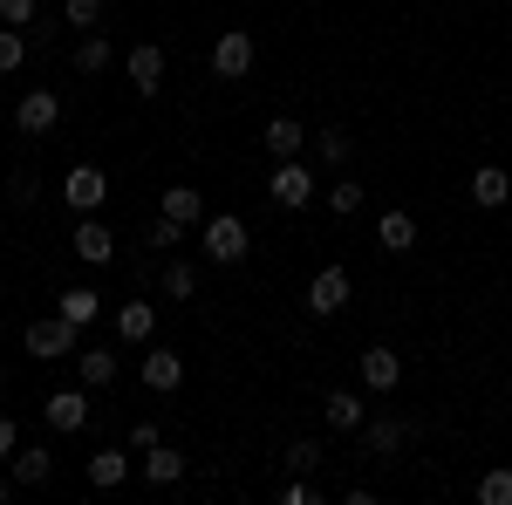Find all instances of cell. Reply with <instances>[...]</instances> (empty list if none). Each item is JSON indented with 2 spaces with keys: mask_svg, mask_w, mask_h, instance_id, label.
Masks as SVG:
<instances>
[{
  "mask_svg": "<svg viewBox=\"0 0 512 505\" xmlns=\"http://www.w3.org/2000/svg\"><path fill=\"white\" fill-rule=\"evenodd\" d=\"M478 505H512V465H492L478 478Z\"/></svg>",
  "mask_w": 512,
  "mask_h": 505,
  "instance_id": "26",
  "label": "cell"
},
{
  "mask_svg": "<svg viewBox=\"0 0 512 505\" xmlns=\"http://www.w3.org/2000/svg\"><path fill=\"white\" fill-rule=\"evenodd\" d=\"M62 21H69L76 35H89V28L103 21V0H62Z\"/></svg>",
  "mask_w": 512,
  "mask_h": 505,
  "instance_id": "29",
  "label": "cell"
},
{
  "mask_svg": "<svg viewBox=\"0 0 512 505\" xmlns=\"http://www.w3.org/2000/svg\"><path fill=\"white\" fill-rule=\"evenodd\" d=\"M144 478H151V485H178V478H185V451L151 444V451H144Z\"/></svg>",
  "mask_w": 512,
  "mask_h": 505,
  "instance_id": "22",
  "label": "cell"
},
{
  "mask_svg": "<svg viewBox=\"0 0 512 505\" xmlns=\"http://www.w3.org/2000/svg\"><path fill=\"white\" fill-rule=\"evenodd\" d=\"M48 471H55V451H48V444H21L14 478H21V485H48Z\"/></svg>",
  "mask_w": 512,
  "mask_h": 505,
  "instance_id": "21",
  "label": "cell"
},
{
  "mask_svg": "<svg viewBox=\"0 0 512 505\" xmlns=\"http://www.w3.org/2000/svg\"><path fill=\"white\" fill-rule=\"evenodd\" d=\"M62 198H69V212H96V205L110 198V178H103L96 164H69V178H62Z\"/></svg>",
  "mask_w": 512,
  "mask_h": 505,
  "instance_id": "4",
  "label": "cell"
},
{
  "mask_svg": "<svg viewBox=\"0 0 512 505\" xmlns=\"http://www.w3.org/2000/svg\"><path fill=\"white\" fill-rule=\"evenodd\" d=\"M0 21H7V28H28V21H35V0H0Z\"/></svg>",
  "mask_w": 512,
  "mask_h": 505,
  "instance_id": "36",
  "label": "cell"
},
{
  "mask_svg": "<svg viewBox=\"0 0 512 505\" xmlns=\"http://www.w3.org/2000/svg\"><path fill=\"white\" fill-rule=\"evenodd\" d=\"M158 212H164V219H178V226H205V198H198V185H171Z\"/></svg>",
  "mask_w": 512,
  "mask_h": 505,
  "instance_id": "17",
  "label": "cell"
},
{
  "mask_svg": "<svg viewBox=\"0 0 512 505\" xmlns=\"http://www.w3.org/2000/svg\"><path fill=\"white\" fill-rule=\"evenodd\" d=\"M376 246H383V253H410V246H417V219H410V212H383Z\"/></svg>",
  "mask_w": 512,
  "mask_h": 505,
  "instance_id": "20",
  "label": "cell"
},
{
  "mask_svg": "<svg viewBox=\"0 0 512 505\" xmlns=\"http://www.w3.org/2000/svg\"><path fill=\"white\" fill-rule=\"evenodd\" d=\"M76 260H89V267H110L117 260V233L103 219H89V212H82V226H76Z\"/></svg>",
  "mask_w": 512,
  "mask_h": 505,
  "instance_id": "8",
  "label": "cell"
},
{
  "mask_svg": "<svg viewBox=\"0 0 512 505\" xmlns=\"http://www.w3.org/2000/svg\"><path fill=\"white\" fill-rule=\"evenodd\" d=\"M41 417H48V430H82L89 424V396H82V389H55V396L41 403Z\"/></svg>",
  "mask_w": 512,
  "mask_h": 505,
  "instance_id": "12",
  "label": "cell"
},
{
  "mask_svg": "<svg viewBox=\"0 0 512 505\" xmlns=\"http://www.w3.org/2000/svg\"><path fill=\"white\" fill-rule=\"evenodd\" d=\"M117 335L123 342H151V335H158V308H151V301H123L117 308Z\"/></svg>",
  "mask_w": 512,
  "mask_h": 505,
  "instance_id": "16",
  "label": "cell"
},
{
  "mask_svg": "<svg viewBox=\"0 0 512 505\" xmlns=\"http://www.w3.org/2000/svg\"><path fill=\"white\" fill-rule=\"evenodd\" d=\"M246 69H253V35H246V28H226V35L212 41V76L239 82Z\"/></svg>",
  "mask_w": 512,
  "mask_h": 505,
  "instance_id": "5",
  "label": "cell"
},
{
  "mask_svg": "<svg viewBox=\"0 0 512 505\" xmlns=\"http://www.w3.org/2000/svg\"><path fill=\"white\" fill-rule=\"evenodd\" d=\"M21 55H28L21 28H0V76H14V69H21Z\"/></svg>",
  "mask_w": 512,
  "mask_h": 505,
  "instance_id": "31",
  "label": "cell"
},
{
  "mask_svg": "<svg viewBox=\"0 0 512 505\" xmlns=\"http://www.w3.org/2000/svg\"><path fill=\"white\" fill-rule=\"evenodd\" d=\"M185 233H192V226H178V219H164V212H158V226L144 233V246H158V253H171V246H178Z\"/></svg>",
  "mask_w": 512,
  "mask_h": 505,
  "instance_id": "32",
  "label": "cell"
},
{
  "mask_svg": "<svg viewBox=\"0 0 512 505\" xmlns=\"http://www.w3.org/2000/svg\"><path fill=\"white\" fill-rule=\"evenodd\" d=\"M123 471H130V451H96V458H89V485L110 492V485H123Z\"/></svg>",
  "mask_w": 512,
  "mask_h": 505,
  "instance_id": "24",
  "label": "cell"
},
{
  "mask_svg": "<svg viewBox=\"0 0 512 505\" xmlns=\"http://www.w3.org/2000/svg\"><path fill=\"white\" fill-rule=\"evenodd\" d=\"M315 465H321V444H315V437H294V444H287V471H301V478H308Z\"/></svg>",
  "mask_w": 512,
  "mask_h": 505,
  "instance_id": "30",
  "label": "cell"
},
{
  "mask_svg": "<svg viewBox=\"0 0 512 505\" xmlns=\"http://www.w3.org/2000/svg\"><path fill=\"white\" fill-rule=\"evenodd\" d=\"M55 123H62V103H55L48 89H28L21 110H14V130H21V137H48Z\"/></svg>",
  "mask_w": 512,
  "mask_h": 505,
  "instance_id": "7",
  "label": "cell"
},
{
  "mask_svg": "<svg viewBox=\"0 0 512 505\" xmlns=\"http://www.w3.org/2000/svg\"><path fill=\"white\" fill-rule=\"evenodd\" d=\"M178 383H185V355H178V349H151V355H144V389L171 396Z\"/></svg>",
  "mask_w": 512,
  "mask_h": 505,
  "instance_id": "14",
  "label": "cell"
},
{
  "mask_svg": "<svg viewBox=\"0 0 512 505\" xmlns=\"http://www.w3.org/2000/svg\"><path fill=\"white\" fill-rule=\"evenodd\" d=\"M280 505H315V485H308V478H301V471H294V478H287V485H280Z\"/></svg>",
  "mask_w": 512,
  "mask_h": 505,
  "instance_id": "35",
  "label": "cell"
},
{
  "mask_svg": "<svg viewBox=\"0 0 512 505\" xmlns=\"http://www.w3.org/2000/svg\"><path fill=\"white\" fill-rule=\"evenodd\" d=\"M328 212H342V219L362 212V185H349V178H342V185H328Z\"/></svg>",
  "mask_w": 512,
  "mask_h": 505,
  "instance_id": "33",
  "label": "cell"
},
{
  "mask_svg": "<svg viewBox=\"0 0 512 505\" xmlns=\"http://www.w3.org/2000/svg\"><path fill=\"white\" fill-rule=\"evenodd\" d=\"M396 383H403V355H396V349H362V389L390 396Z\"/></svg>",
  "mask_w": 512,
  "mask_h": 505,
  "instance_id": "9",
  "label": "cell"
},
{
  "mask_svg": "<svg viewBox=\"0 0 512 505\" xmlns=\"http://www.w3.org/2000/svg\"><path fill=\"white\" fill-rule=\"evenodd\" d=\"M315 157L328 171H342L349 164V130H315Z\"/></svg>",
  "mask_w": 512,
  "mask_h": 505,
  "instance_id": "27",
  "label": "cell"
},
{
  "mask_svg": "<svg viewBox=\"0 0 512 505\" xmlns=\"http://www.w3.org/2000/svg\"><path fill=\"white\" fill-rule=\"evenodd\" d=\"M472 198L485 205V212H499V205L512 198V178L499 171V164H478V171H472Z\"/></svg>",
  "mask_w": 512,
  "mask_h": 505,
  "instance_id": "18",
  "label": "cell"
},
{
  "mask_svg": "<svg viewBox=\"0 0 512 505\" xmlns=\"http://www.w3.org/2000/svg\"><path fill=\"white\" fill-rule=\"evenodd\" d=\"M362 444H369V458H396V451L410 444V424H403V417H369V424H362Z\"/></svg>",
  "mask_w": 512,
  "mask_h": 505,
  "instance_id": "13",
  "label": "cell"
},
{
  "mask_svg": "<svg viewBox=\"0 0 512 505\" xmlns=\"http://www.w3.org/2000/svg\"><path fill=\"white\" fill-rule=\"evenodd\" d=\"M76 69H82V76H103V69H110V41L96 35V28L76 41Z\"/></svg>",
  "mask_w": 512,
  "mask_h": 505,
  "instance_id": "25",
  "label": "cell"
},
{
  "mask_svg": "<svg viewBox=\"0 0 512 505\" xmlns=\"http://www.w3.org/2000/svg\"><path fill=\"white\" fill-rule=\"evenodd\" d=\"M267 192H274L280 212H301V205H315V178H308V164H301V157H280L274 178H267Z\"/></svg>",
  "mask_w": 512,
  "mask_h": 505,
  "instance_id": "3",
  "label": "cell"
},
{
  "mask_svg": "<svg viewBox=\"0 0 512 505\" xmlns=\"http://www.w3.org/2000/svg\"><path fill=\"white\" fill-rule=\"evenodd\" d=\"M321 417H328V430H342V437H349V430L369 424V403L349 396V389H328V396H321Z\"/></svg>",
  "mask_w": 512,
  "mask_h": 505,
  "instance_id": "11",
  "label": "cell"
},
{
  "mask_svg": "<svg viewBox=\"0 0 512 505\" xmlns=\"http://www.w3.org/2000/svg\"><path fill=\"white\" fill-rule=\"evenodd\" d=\"M76 335H82L76 321H62V314H48V321H28V328H21V349L35 355V362H62V355H76V349H82Z\"/></svg>",
  "mask_w": 512,
  "mask_h": 505,
  "instance_id": "2",
  "label": "cell"
},
{
  "mask_svg": "<svg viewBox=\"0 0 512 505\" xmlns=\"http://www.w3.org/2000/svg\"><path fill=\"white\" fill-rule=\"evenodd\" d=\"M260 144L274 151V164H280V157H301V144H308V123H294V117H274L267 130H260Z\"/></svg>",
  "mask_w": 512,
  "mask_h": 505,
  "instance_id": "15",
  "label": "cell"
},
{
  "mask_svg": "<svg viewBox=\"0 0 512 505\" xmlns=\"http://www.w3.org/2000/svg\"><path fill=\"white\" fill-rule=\"evenodd\" d=\"M35 192H41L35 171H14V178H7V198H14V205H35Z\"/></svg>",
  "mask_w": 512,
  "mask_h": 505,
  "instance_id": "34",
  "label": "cell"
},
{
  "mask_svg": "<svg viewBox=\"0 0 512 505\" xmlns=\"http://www.w3.org/2000/svg\"><path fill=\"white\" fill-rule=\"evenodd\" d=\"M76 376H82V389H110L117 383V355L110 349H76Z\"/></svg>",
  "mask_w": 512,
  "mask_h": 505,
  "instance_id": "19",
  "label": "cell"
},
{
  "mask_svg": "<svg viewBox=\"0 0 512 505\" xmlns=\"http://www.w3.org/2000/svg\"><path fill=\"white\" fill-rule=\"evenodd\" d=\"M198 246H205V260H212V267H239V260L253 253V233H246V219H239V212H212V219L198 226Z\"/></svg>",
  "mask_w": 512,
  "mask_h": 505,
  "instance_id": "1",
  "label": "cell"
},
{
  "mask_svg": "<svg viewBox=\"0 0 512 505\" xmlns=\"http://www.w3.org/2000/svg\"><path fill=\"white\" fill-rule=\"evenodd\" d=\"M62 321H76V328H89V321H96V314H103V294H96V287H69V294H62Z\"/></svg>",
  "mask_w": 512,
  "mask_h": 505,
  "instance_id": "23",
  "label": "cell"
},
{
  "mask_svg": "<svg viewBox=\"0 0 512 505\" xmlns=\"http://www.w3.org/2000/svg\"><path fill=\"white\" fill-rule=\"evenodd\" d=\"M164 294H171V301H192L198 294V267L192 260H171V267H164Z\"/></svg>",
  "mask_w": 512,
  "mask_h": 505,
  "instance_id": "28",
  "label": "cell"
},
{
  "mask_svg": "<svg viewBox=\"0 0 512 505\" xmlns=\"http://www.w3.org/2000/svg\"><path fill=\"white\" fill-rule=\"evenodd\" d=\"M14 444H21V437H14V424L0 417V458H14Z\"/></svg>",
  "mask_w": 512,
  "mask_h": 505,
  "instance_id": "38",
  "label": "cell"
},
{
  "mask_svg": "<svg viewBox=\"0 0 512 505\" xmlns=\"http://www.w3.org/2000/svg\"><path fill=\"white\" fill-rule=\"evenodd\" d=\"M349 267H321L315 280H308V314H342L349 308Z\"/></svg>",
  "mask_w": 512,
  "mask_h": 505,
  "instance_id": "6",
  "label": "cell"
},
{
  "mask_svg": "<svg viewBox=\"0 0 512 505\" xmlns=\"http://www.w3.org/2000/svg\"><path fill=\"white\" fill-rule=\"evenodd\" d=\"M158 444V424H130V451H151Z\"/></svg>",
  "mask_w": 512,
  "mask_h": 505,
  "instance_id": "37",
  "label": "cell"
},
{
  "mask_svg": "<svg viewBox=\"0 0 512 505\" xmlns=\"http://www.w3.org/2000/svg\"><path fill=\"white\" fill-rule=\"evenodd\" d=\"M158 82H164V48L158 41H137L130 48V89L137 96H158Z\"/></svg>",
  "mask_w": 512,
  "mask_h": 505,
  "instance_id": "10",
  "label": "cell"
}]
</instances>
